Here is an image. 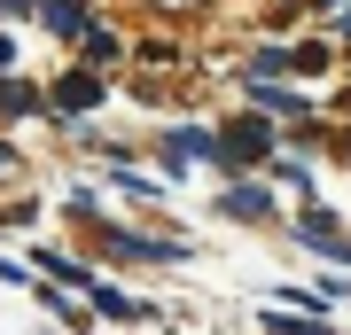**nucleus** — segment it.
<instances>
[{"instance_id": "obj_9", "label": "nucleus", "mask_w": 351, "mask_h": 335, "mask_svg": "<svg viewBox=\"0 0 351 335\" xmlns=\"http://www.w3.org/2000/svg\"><path fill=\"white\" fill-rule=\"evenodd\" d=\"M39 273H47V281H71V288H94V273L78 258H63V249H39Z\"/></svg>"}, {"instance_id": "obj_8", "label": "nucleus", "mask_w": 351, "mask_h": 335, "mask_svg": "<svg viewBox=\"0 0 351 335\" xmlns=\"http://www.w3.org/2000/svg\"><path fill=\"white\" fill-rule=\"evenodd\" d=\"M0 117H47V94L24 78H0Z\"/></svg>"}, {"instance_id": "obj_14", "label": "nucleus", "mask_w": 351, "mask_h": 335, "mask_svg": "<svg viewBox=\"0 0 351 335\" xmlns=\"http://www.w3.org/2000/svg\"><path fill=\"white\" fill-rule=\"evenodd\" d=\"M16 8H39V0H0V16H16Z\"/></svg>"}, {"instance_id": "obj_17", "label": "nucleus", "mask_w": 351, "mask_h": 335, "mask_svg": "<svg viewBox=\"0 0 351 335\" xmlns=\"http://www.w3.org/2000/svg\"><path fill=\"white\" fill-rule=\"evenodd\" d=\"M320 8H336V0H320Z\"/></svg>"}, {"instance_id": "obj_1", "label": "nucleus", "mask_w": 351, "mask_h": 335, "mask_svg": "<svg viewBox=\"0 0 351 335\" xmlns=\"http://www.w3.org/2000/svg\"><path fill=\"white\" fill-rule=\"evenodd\" d=\"M101 94H110V86H101V71H94V62H78V71H63V78L47 86V117H86Z\"/></svg>"}, {"instance_id": "obj_10", "label": "nucleus", "mask_w": 351, "mask_h": 335, "mask_svg": "<svg viewBox=\"0 0 351 335\" xmlns=\"http://www.w3.org/2000/svg\"><path fill=\"white\" fill-rule=\"evenodd\" d=\"M258 110H274V117H304V94H289V86H265V78H258Z\"/></svg>"}, {"instance_id": "obj_16", "label": "nucleus", "mask_w": 351, "mask_h": 335, "mask_svg": "<svg viewBox=\"0 0 351 335\" xmlns=\"http://www.w3.org/2000/svg\"><path fill=\"white\" fill-rule=\"evenodd\" d=\"M8 164H16V149H8V140H0V172H8Z\"/></svg>"}, {"instance_id": "obj_3", "label": "nucleus", "mask_w": 351, "mask_h": 335, "mask_svg": "<svg viewBox=\"0 0 351 335\" xmlns=\"http://www.w3.org/2000/svg\"><path fill=\"white\" fill-rule=\"evenodd\" d=\"M101 226V242H110V258H133V265H164V258H180V242H149V234H110V219H94Z\"/></svg>"}, {"instance_id": "obj_13", "label": "nucleus", "mask_w": 351, "mask_h": 335, "mask_svg": "<svg viewBox=\"0 0 351 335\" xmlns=\"http://www.w3.org/2000/svg\"><path fill=\"white\" fill-rule=\"evenodd\" d=\"M265 335H336V327H313V320H289V304H281V312H265Z\"/></svg>"}, {"instance_id": "obj_4", "label": "nucleus", "mask_w": 351, "mask_h": 335, "mask_svg": "<svg viewBox=\"0 0 351 335\" xmlns=\"http://www.w3.org/2000/svg\"><path fill=\"white\" fill-rule=\"evenodd\" d=\"M39 24H47L55 39H86L94 8H86V0H39Z\"/></svg>"}, {"instance_id": "obj_7", "label": "nucleus", "mask_w": 351, "mask_h": 335, "mask_svg": "<svg viewBox=\"0 0 351 335\" xmlns=\"http://www.w3.org/2000/svg\"><path fill=\"white\" fill-rule=\"evenodd\" d=\"M219 219H274V195H265V187H226Z\"/></svg>"}, {"instance_id": "obj_15", "label": "nucleus", "mask_w": 351, "mask_h": 335, "mask_svg": "<svg viewBox=\"0 0 351 335\" xmlns=\"http://www.w3.org/2000/svg\"><path fill=\"white\" fill-rule=\"evenodd\" d=\"M8 62H16V47H8V39H0V78H8Z\"/></svg>"}, {"instance_id": "obj_5", "label": "nucleus", "mask_w": 351, "mask_h": 335, "mask_svg": "<svg viewBox=\"0 0 351 335\" xmlns=\"http://www.w3.org/2000/svg\"><path fill=\"white\" fill-rule=\"evenodd\" d=\"M164 156H172V172H180V164H203V156L219 164V133H195V125H188V133L164 140Z\"/></svg>"}, {"instance_id": "obj_12", "label": "nucleus", "mask_w": 351, "mask_h": 335, "mask_svg": "<svg viewBox=\"0 0 351 335\" xmlns=\"http://www.w3.org/2000/svg\"><path fill=\"white\" fill-rule=\"evenodd\" d=\"M86 62H94V71L117 62V32H110V24H86Z\"/></svg>"}, {"instance_id": "obj_11", "label": "nucleus", "mask_w": 351, "mask_h": 335, "mask_svg": "<svg viewBox=\"0 0 351 335\" xmlns=\"http://www.w3.org/2000/svg\"><path fill=\"white\" fill-rule=\"evenodd\" d=\"M86 297H94V312H110V320H141V304H133V297H117L110 281H94Z\"/></svg>"}, {"instance_id": "obj_6", "label": "nucleus", "mask_w": 351, "mask_h": 335, "mask_svg": "<svg viewBox=\"0 0 351 335\" xmlns=\"http://www.w3.org/2000/svg\"><path fill=\"white\" fill-rule=\"evenodd\" d=\"M297 242H304V249H328V258H343V265H351V242L336 234V226H328V211H313V219H297Z\"/></svg>"}, {"instance_id": "obj_2", "label": "nucleus", "mask_w": 351, "mask_h": 335, "mask_svg": "<svg viewBox=\"0 0 351 335\" xmlns=\"http://www.w3.org/2000/svg\"><path fill=\"white\" fill-rule=\"evenodd\" d=\"M265 149H274V133H265L258 117H242V125H226V133H219V164H226V172H242V164H265Z\"/></svg>"}]
</instances>
